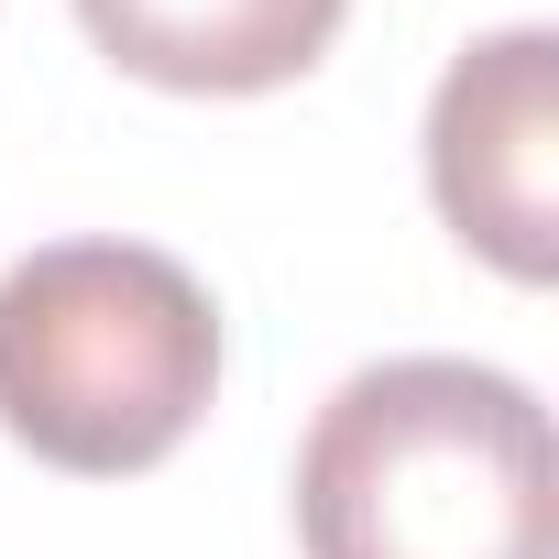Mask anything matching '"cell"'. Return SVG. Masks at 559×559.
Returning a JSON list of instances; mask_svg holds the SVG:
<instances>
[{"label":"cell","mask_w":559,"mask_h":559,"mask_svg":"<svg viewBox=\"0 0 559 559\" xmlns=\"http://www.w3.org/2000/svg\"><path fill=\"white\" fill-rule=\"evenodd\" d=\"M219 395V308L154 241H45L0 274V428L56 472H154Z\"/></svg>","instance_id":"2"},{"label":"cell","mask_w":559,"mask_h":559,"mask_svg":"<svg viewBox=\"0 0 559 559\" xmlns=\"http://www.w3.org/2000/svg\"><path fill=\"white\" fill-rule=\"evenodd\" d=\"M308 559H559L548 406L450 352L362 362L297 450Z\"/></svg>","instance_id":"1"},{"label":"cell","mask_w":559,"mask_h":559,"mask_svg":"<svg viewBox=\"0 0 559 559\" xmlns=\"http://www.w3.org/2000/svg\"><path fill=\"white\" fill-rule=\"evenodd\" d=\"M428 198L515 286L559 263V34L515 23L450 56L428 99Z\"/></svg>","instance_id":"3"},{"label":"cell","mask_w":559,"mask_h":559,"mask_svg":"<svg viewBox=\"0 0 559 559\" xmlns=\"http://www.w3.org/2000/svg\"><path fill=\"white\" fill-rule=\"evenodd\" d=\"M352 0H78L88 45L143 78V88H187V99H252L286 88L330 56Z\"/></svg>","instance_id":"4"}]
</instances>
